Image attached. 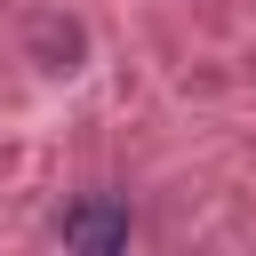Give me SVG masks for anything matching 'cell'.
<instances>
[{"mask_svg": "<svg viewBox=\"0 0 256 256\" xmlns=\"http://www.w3.org/2000/svg\"><path fill=\"white\" fill-rule=\"evenodd\" d=\"M32 40H40L48 56H56V72H72V56H80V32H72V24H40Z\"/></svg>", "mask_w": 256, "mask_h": 256, "instance_id": "2", "label": "cell"}, {"mask_svg": "<svg viewBox=\"0 0 256 256\" xmlns=\"http://www.w3.org/2000/svg\"><path fill=\"white\" fill-rule=\"evenodd\" d=\"M56 240H64V248H80V256H120V248L136 240V216H128V200L88 192V200H72V208L56 216Z\"/></svg>", "mask_w": 256, "mask_h": 256, "instance_id": "1", "label": "cell"}]
</instances>
